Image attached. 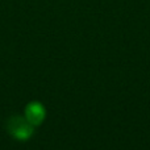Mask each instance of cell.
I'll return each instance as SVG.
<instances>
[{"label":"cell","instance_id":"2","mask_svg":"<svg viewBox=\"0 0 150 150\" xmlns=\"http://www.w3.org/2000/svg\"><path fill=\"white\" fill-rule=\"evenodd\" d=\"M45 115V107L38 101H30L25 108V117L33 127H37L44 121Z\"/></svg>","mask_w":150,"mask_h":150},{"label":"cell","instance_id":"1","mask_svg":"<svg viewBox=\"0 0 150 150\" xmlns=\"http://www.w3.org/2000/svg\"><path fill=\"white\" fill-rule=\"evenodd\" d=\"M8 132L12 137H15L18 141H26L33 136L34 129L33 125L26 120V117L21 116H13L8 120Z\"/></svg>","mask_w":150,"mask_h":150}]
</instances>
